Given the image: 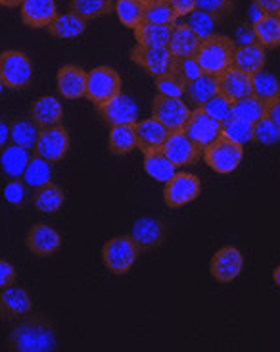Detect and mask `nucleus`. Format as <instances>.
<instances>
[{"instance_id": "ddd939ff", "label": "nucleus", "mask_w": 280, "mask_h": 352, "mask_svg": "<svg viewBox=\"0 0 280 352\" xmlns=\"http://www.w3.org/2000/svg\"><path fill=\"white\" fill-rule=\"evenodd\" d=\"M244 256L236 247L219 248L209 262V272L219 283H233L242 274Z\"/></svg>"}, {"instance_id": "393cba45", "label": "nucleus", "mask_w": 280, "mask_h": 352, "mask_svg": "<svg viewBox=\"0 0 280 352\" xmlns=\"http://www.w3.org/2000/svg\"><path fill=\"white\" fill-rule=\"evenodd\" d=\"M29 160H31L29 148L12 144V146H4L2 148V154H0V168H2V172L6 173L10 179H21L25 168H27Z\"/></svg>"}, {"instance_id": "72a5a7b5", "label": "nucleus", "mask_w": 280, "mask_h": 352, "mask_svg": "<svg viewBox=\"0 0 280 352\" xmlns=\"http://www.w3.org/2000/svg\"><path fill=\"white\" fill-rule=\"evenodd\" d=\"M169 37H171L169 25H156V23L142 21L139 28L135 29L137 45H142V47H167Z\"/></svg>"}, {"instance_id": "473e14b6", "label": "nucleus", "mask_w": 280, "mask_h": 352, "mask_svg": "<svg viewBox=\"0 0 280 352\" xmlns=\"http://www.w3.org/2000/svg\"><path fill=\"white\" fill-rule=\"evenodd\" d=\"M144 10H146L144 0H117L113 4V12L117 14L119 23L132 31L144 21Z\"/></svg>"}, {"instance_id": "7ed1b4c3", "label": "nucleus", "mask_w": 280, "mask_h": 352, "mask_svg": "<svg viewBox=\"0 0 280 352\" xmlns=\"http://www.w3.org/2000/svg\"><path fill=\"white\" fill-rule=\"evenodd\" d=\"M121 93V77L110 66H96L86 74V98L96 108Z\"/></svg>"}, {"instance_id": "f704fd0d", "label": "nucleus", "mask_w": 280, "mask_h": 352, "mask_svg": "<svg viewBox=\"0 0 280 352\" xmlns=\"http://www.w3.org/2000/svg\"><path fill=\"white\" fill-rule=\"evenodd\" d=\"M252 95L261 98L263 102H271L280 96V81L279 77L272 76L271 72H257L252 76Z\"/></svg>"}, {"instance_id": "dca6fc26", "label": "nucleus", "mask_w": 280, "mask_h": 352, "mask_svg": "<svg viewBox=\"0 0 280 352\" xmlns=\"http://www.w3.org/2000/svg\"><path fill=\"white\" fill-rule=\"evenodd\" d=\"M25 245H27L31 254H35L38 258H48L60 250V247H62V235L54 228L47 226V223H37V226H33L27 231Z\"/></svg>"}, {"instance_id": "a19ab883", "label": "nucleus", "mask_w": 280, "mask_h": 352, "mask_svg": "<svg viewBox=\"0 0 280 352\" xmlns=\"http://www.w3.org/2000/svg\"><path fill=\"white\" fill-rule=\"evenodd\" d=\"M219 23V19L211 16V14H207L204 10H192L190 14H188V25L190 29L196 33L200 38H206L209 35H213L215 25Z\"/></svg>"}, {"instance_id": "5fc2aeb1", "label": "nucleus", "mask_w": 280, "mask_h": 352, "mask_svg": "<svg viewBox=\"0 0 280 352\" xmlns=\"http://www.w3.org/2000/svg\"><path fill=\"white\" fill-rule=\"evenodd\" d=\"M21 2L23 0H0V4L6 8H18V6H21Z\"/></svg>"}, {"instance_id": "39448f33", "label": "nucleus", "mask_w": 280, "mask_h": 352, "mask_svg": "<svg viewBox=\"0 0 280 352\" xmlns=\"http://www.w3.org/2000/svg\"><path fill=\"white\" fill-rule=\"evenodd\" d=\"M140 250L132 243V239L127 235L110 239L102 247V262L106 270H110L113 276H125L132 264L137 262Z\"/></svg>"}, {"instance_id": "f03ea898", "label": "nucleus", "mask_w": 280, "mask_h": 352, "mask_svg": "<svg viewBox=\"0 0 280 352\" xmlns=\"http://www.w3.org/2000/svg\"><path fill=\"white\" fill-rule=\"evenodd\" d=\"M234 50H236L234 38L213 33L209 37L202 38L194 58H196V62L200 64L204 74L219 77L229 67H233Z\"/></svg>"}, {"instance_id": "6e6d98bb", "label": "nucleus", "mask_w": 280, "mask_h": 352, "mask_svg": "<svg viewBox=\"0 0 280 352\" xmlns=\"http://www.w3.org/2000/svg\"><path fill=\"white\" fill-rule=\"evenodd\" d=\"M272 281H275V285L280 289V266H277L272 270Z\"/></svg>"}, {"instance_id": "7c9ffc66", "label": "nucleus", "mask_w": 280, "mask_h": 352, "mask_svg": "<svg viewBox=\"0 0 280 352\" xmlns=\"http://www.w3.org/2000/svg\"><path fill=\"white\" fill-rule=\"evenodd\" d=\"M144 172L148 177H152L154 181H159V183H167L173 175H175V166L169 162L167 156L161 153V151H150V153H144Z\"/></svg>"}, {"instance_id": "c756f323", "label": "nucleus", "mask_w": 280, "mask_h": 352, "mask_svg": "<svg viewBox=\"0 0 280 352\" xmlns=\"http://www.w3.org/2000/svg\"><path fill=\"white\" fill-rule=\"evenodd\" d=\"M64 202H66V192L52 181L35 190V197H33L35 208L43 214H56L58 210L64 206Z\"/></svg>"}, {"instance_id": "603ef678", "label": "nucleus", "mask_w": 280, "mask_h": 352, "mask_svg": "<svg viewBox=\"0 0 280 352\" xmlns=\"http://www.w3.org/2000/svg\"><path fill=\"white\" fill-rule=\"evenodd\" d=\"M265 116H267L271 122H275V124L279 125L280 129V96L279 98H275V100H271V102H267V112H265Z\"/></svg>"}, {"instance_id": "b1692460", "label": "nucleus", "mask_w": 280, "mask_h": 352, "mask_svg": "<svg viewBox=\"0 0 280 352\" xmlns=\"http://www.w3.org/2000/svg\"><path fill=\"white\" fill-rule=\"evenodd\" d=\"M29 118L43 129V127H52V125L62 124L64 118V106L54 96H40L33 106L29 108Z\"/></svg>"}, {"instance_id": "4be33fe9", "label": "nucleus", "mask_w": 280, "mask_h": 352, "mask_svg": "<svg viewBox=\"0 0 280 352\" xmlns=\"http://www.w3.org/2000/svg\"><path fill=\"white\" fill-rule=\"evenodd\" d=\"M267 64V48H263L257 41L236 47L233 56V67L240 69L248 76H253L257 72H261Z\"/></svg>"}, {"instance_id": "2eb2a0df", "label": "nucleus", "mask_w": 280, "mask_h": 352, "mask_svg": "<svg viewBox=\"0 0 280 352\" xmlns=\"http://www.w3.org/2000/svg\"><path fill=\"white\" fill-rule=\"evenodd\" d=\"M98 112L102 120L110 125H125L137 124L139 122V106L132 100V96L119 93L108 100L106 104L98 106Z\"/></svg>"}, {"instance_id": "0eeeda50", "label": "nucleus", "mask_w": 280, "mask_h": 352, "mask_svg": "<svg viewBox=\"0 0 280 352\" xmlns=\"http://www.w3.org/2000/svg\"><path fill=\"white\" fill-rule=\"evenodd\" d=\"M190 108L180 96L156 95L152 100V118L163 124L169 131H183L190 118Z\"/></svg>"}, {"instance_id": "9d476101", "label": "nucleus", "mask_w": 280, "mask_h": 352, "mask_svg": "<svg viewBox=\"0 0 280 352\" xmlns=\"http://www.w3.org/2000/svg\"><path fill=\"white\" fill-rule=\"evenodd\" d=\"M159 151L167 156V160L175 168L194 166L204 154V151L200 146H196L188 139V135L185 131H169L167 139H165V143Z\"/></svg>"}, {"instance_id": "f257e3e1", "label": "nucleus", "mask_w": 280, "mask_h": 352, "mask_svg": "<svg viewBox=\"0 0 280 352\" xmlns=\"http://www.w3.org/2000/svg\"><path fill=\"white\" fill-rule=\"evenodd\" d=\"M8 349L14 352H50L56 349V333L45 318L25 316V320L10 331Z\"/></svg>"}, {"instance_id": "2f4dec72", "label": "nucleus", "mask_w": 280, "mask_h": 352, "mask_svg": "<svg viewBox=\"0 0 280 352\" xmlns=\"http://www.w3.org/2000/svg\"><path fill=\"white\" fill-rule=\"evenodd\" d=\"M267 112V104L263 102L261 98L257 96H244L240 100H234L231 104V116L242 120V122H248V124H255L259 122L263 116Z\"/></svg>"}, {"instance_id": "6ab92c4d", "label": "nucleus", "mask_w": 280, "mask_h": 352, "mask_svg": "<svg viewBox=\"0 0 280 352\" xmlns=\"http://www.w3.org/2000/svg\"><path fill=\"white\" fill-rule=\"evenodd\" d=\"M217 87H219V93L233 104L234 100L252 95V76L244 74L236 67H229L217 77Z\"/></svg>"}, {"instance_id": "4c0bfd02", "label": "nucleus", "mask_w": 280, "mask_h": 352, "mask_svg": "<svg viewBox=\"0 0 280 352\" xmlns=\"http://www.w3.org/2000/svg\"><path fill=\"white\" fill-rule=\"evenodd\" d=\"M71 12L86 21L112 14L113 0H71Z\"/></svg>"}, {"instance_id": "4468645a", "label": "nucleus", "mask_w": 280, "mask_h": 352, "mask_svg": "<svg viewBox=\"0 0 280 352\" xmlns=\"http://www.w3.org/2000/svg\"><path fill=\"white\" fill-rule=\"evenodd\" d=\"M33 300L23 287L10 285L0 289V320H21L31 314Z\"/></svg>"}, {"instance_id": "e433bc0d", "label": "nucleus", "mask_w": 280, "mask_h": 352, "mask_svg": "<svg viewBox=\"0 0 280 352\" xmlns=\"http://www.w3.org/2000/svg\"><path fill=\"white\" fill-rule=\"evenodd\" d=\"M38 133H40V127L31 118L10 124V141L12 144H18L23 148H35Z\"/></svg>"}, {"instance_id": "c9c22d12", "label": "nucleus", "mask_w": 280, "mask_h": 352, "mask_svg": "<svg viewBox=\"0 0 280 352\" xmlns=\"http://www.w3.org/2000/svg\"><path fill=\"white\" fill-rule=\"evenodd\" d=\"M23 183L31 187V189H40L43 185H47L52 179V170H50V162H47L45 158H40V156H31V160H29L27 168H25V172H23Z\"/></svg>"}, {"instance_id": "bb28decb", "label": "nucleus", "mask_w": 280, "mask_h": 352, "mask_svg": "<svg viewBox=\"0 0 280 352\" xmlns=\"http://www.w3.org/2000/svg\"><path fill=\"white\" fill-rule=\"evenodd\" d=\"M219 93V87H217V77L207 76L202 74L196 77L194 81H190L185 89V96H187L188 104L194 106V108H202L206 104L207 100Z\"/></svg>"}, {"instance_id": "4d7b16f0", "label": "nucleus", "mask_w": 280, "mask_h": 352, "mask_svg": "<svg viewBox=\"0 0 280 352\" xmlns=\"http://www.w3.org/2000/svg\"><path fill=\"white\" fill-rule=\"evenodd\" d=\"M4 87H6V85H4V81L0 79V95H2V91H4Z\"/></svg>"}, {"instance_id": "09e8293b", "label": "nucleus", "mask_w": 280, "mask_h": 352, "mask_svg": "<svg viewBox=\"0 0 280 352\" xmlns=\"http://www.w3.org/2000/svg\"><path fill=\"white\" fill-rule=\"evenodd\" d=\"M16 279H18L16 266L10 264L8 260H2V258H0V289H6V287L14 285Z\"/></svg>"}, {"instance_id": "de8ad7c7", "label": "nucleus", "mask_w": 280, "mask_h": 352, "mask_svg": "<svg viewBox=\"0 0 280 352\" xmlns=\"http://www.w3.org/2000/svg\"><path fill=\"white\" fill-rule=\"evenodd\" d=\"M4 200L16 206V208H21L25 204V199H27V192H25V183H21L19 179H10L4 187Z\"/></svg>"}, {"instance_id": "3c124183", "label": "nucleus", "mask_w": 280, "mask_h": 352, "mask_svg": "<svg viewBox=\"0 0 280 352\" xmlns=\"http://www.w3.org/2000/svg\"><path fill=\"white\" fill-rule=\"evenodd\" d=\"M167 2L173 6V10L177 12L178 18L188 16L192 10H196V0H167Z\"/></svg>"}, {"instance_id": "8fccbe9b", "label": "nucleus", "mask_w": 280, "mask_h": 352, "mask_svg": "<svg viewBox=\"0 0 280 352\" xmlns=\"http://www.w3.org/2000/svg\"><path fill=\"white\" fill-rule=\"evenodd\" d=\"M253 6L265 16H280V0H252Z\"/></svg>"}, {"instance_id": "9b49d317", "label": "nucleus", "mask_w": 280, "mask_h": 352, "mask_svg": "<svg viewBox=\"0 0 280 352\" xmlns=\"http://www.w3.org/2000/svg\"><path fill=\"white\" fill-rule=\"evenodd\" d=\"M131 60L140 66L146 74H150L152 77H161L171 72L173 67V62H175V56L169 52L167 47H142V45H137V47L131 48Z\"/></svg>"}, {"instance_id": "864d4df0", "label": "nucleus", "mask_w": 280, "mask_h": 352, "mask_svg": "<svg viewBox=\"0 0 280 352\" xmlns=\"http://www.w3.org/2000/svg\"><path fill=\"white\" fill-rule=\"evenodd\" d=\"M10 141V125L4 122V120H0V148H4Z\"/></svg>"}, {"instance_id": "f8f14e48", "label": "nucleus", "mask_w": 280, "mask_h": 352, "mask_svg": "<svg viewBox=\"0 0 280 352\" xmlns=\"http://www.w3.org/2000/svg\"><path fill=\"white\" fill-rule=\"evenodd\" d=\"M183 131L188 135V139L192 143L204 151L206 146H209L213 141H217L221 137V122L206 114L202 108H194L190 112V118H188Z\"/></svg>"}, {"instance_id": "a18cd8bd", "label": "nucleus", "mask_w": 280, "mask_h": 352, "mask_svg": "<svg viewBox=\"0 0 280 352\" xmlns=\"http://www.w3.org/2000/svg\"><path fill=\"white\" fill-rule=\"evenodd\" d=\"M202 110L211 116V118H215V120L224 122L231 116V100H226L221 93H217V95L207 100L206 104L202 106Z\"/></svg>"}, {"instance_id": "ea45409f", "label": "nucleus", "mask_w": 280, "mask_h": 352, "mask_svg": "<svg viewBox=\"0 0 280 352\" xmlns=\"http://www.w3.org/2000/svg\"><path fill=\"white\" fill-rule=\"evenodd\" d=\"M177 12L169 4L167 0L163 2H154V4H146L144 10V21L148 23H156V25H169L173 28L177 23Z\"/></svg>"}, {"instance_id": "c85d7f7f", "label": "nucleus", "mask_w": 280, "mask_h": 352, "mask_svg": "<svg viewBox=\"0 0 280 352\" xmlns=\"http://www.w3.org/2000/svg\"><path fill=\"white\" fill-rule=\"evenodd\" d=\"M108 146L113 156H125L131 154L137 148V131L135 124L112 125L110 137H108Z\"/></svg>"}, {"instance_id": "1a4fd4ad", "label": "nucleus", "mask_w": 280, "mask_h": 352, "mask_svg": "<svg viewBox=\"0 0 280 352\" xmlns=\"http://www.w3.org/2000/svg\"><path fill=\"white\" fill-rule=\"evenodd\" d=\"M69 143H71L69 131L62 124L43 127L35 143V154L50 164L62 162L69 151Z\"/></svg>"}, {"instance_id": "a878e982", "label": "nucleus", "mask_w": 280, "mask_h": 352, "mask_svg": "<svg viewBox=\"0 0 280 352\" xmlns=\"http://www.w3.org/2000/svg\"><path fill=\"white\" fill-rule=\"evenodd\" d=\"M48 33L56 38H77L86 31V19L77 16L75 12L56 14V18L48 23Z\"/></svg>"}, {"instance_id": "58836bf2", "label": "nucleus", "mask_w": 280, "mask_h": 352, "mask_svg": "<svg viewBox=\"0 0 280 352\" xmlns=\"http://www.w3.org/2000/svg\"><path fill=\"white\" fill-rule=\"evenodd\" d=\"M221 135L234 143L250 144L253 143V125L242 122L234 116H229L224 122H221Z\"/></svg>"}, {"instance_id": "20e7f679", "label": "nucleus", "mask_w": 280, "mask_h": 352, "mask_svg": "<svg viewBox=\"0 0 280 352\" xmlns=\"http://www.w3.org/2000/svg\"><path fill=\"white\" fill-rule=\"evenodd\" d=\"M204 162L213 170V172L221 173V175H229L233 173L244 158V144L234 143L226 137H219L217 141L204 148Z\"/></svg>"}, {"instance_id": "423d86ee", "label": "nucleus", "mask_w": 280, "mask_h": 352, "mask_svg": "<svg viewBox=\"0 0 280 352\" xmlns=\"http://www.w3.org/2000/svg\"><path fill=\"white\" fill-rule=\"evenodd\" d=\"M0 79L8 89H25L33 81V62L21 50H4L0 54Z\"/></svg>"}, {"instance_id": "412c9836", "label": "nucleus", "mask_w": 280, "mask_h": 352, "mask_svg": "<svg viewBox=\"0 0 280 352\" xmlns=\"http://www.w3.org/2000/svg\"><path fill=\"white\" fill-rule=\"evenodd\" d=\"M135 131H137V148H140L142 153L159 151L169 135L167 127L159 124L156 118H146L137 122Z\"/></svg>"}, {"instance_id": "a211bd4d", "label": "nucleus", "mask_w": 280, "mask_h": 352, "mask_svg": "<svg viewBox=\"0 0 280 352\" xmlns=\"http://www.w3.org/2000/svg\"><path fill=\"white\" fill-rule=\"evenodd\" d=\"M58 93L67 100H79L86 95V72L81 66L66 64L56 74Z\"/></svg>"}, {"instance_id": "cd10ccee", "label": "nucleus", "mask_w": 280, "mask_h": 352, "mask_svg": "<svg viewBox=\"0 0 280 352\" xmlns=\"http://www.w3.org/2000/svg\"><path fill=\"white\" fill-rule=\"evenodd\" d=\"M253 37L263 48H280V16H265L253 21Z\"/></svg>"}, {"instance_id": "49530a36", "label": "nucleus", "mask_w": 280, "mask_h": 352, "mask_svg": "<svg viewBox=\"0 0 280 352\" xmlns=\"http://www.w3.org/2000/svg\"><path fill=\"white\" fill-rule=\"evenodd\" d=\"M196 8L204 10L217 19H223L234 10V0H196Z\"/></svg>"}, {"instance_id": "f3484780", "label": "nucleus", "mask_w": 280, "mask_h": 352, "mask_svg": "<svg viewBox=\"0 0 280 352\" xmlns=\"http://www.w3.org/2000/svg\"><path fill=\"white\" fill-rule=\"evenodd\" d=\"M165 223L161 219L156 218H142L132 226L129 237L132 239V243L137 245L140 252H148L152 248L159 247L165 239Z\"/></svg>"}, {"instance_id": "5701e85b", "label": "nucleus", "mask_w": 280, "mask_h": 352, "mask_svg": "<svg viewBox=\"0 0 280 352\" xmlns=\"http://www.w3.org/2000/svg\"><path fill=\"white\" fill-rule=\"evenodd\" d=\"M202 38L190 29L188 23H175L171 28V37H169L167 48L175 58L196 56Z\"/></svg>"}, {"instance_id": "37998d69", "label": "nucleus", "mask_w": 280, "mask_h": 352, "mask_svg": "<svg viewBox=\"0 0 280 352\" xmlns=\"http://www.w3.org/2000/svg\"><path fill=\"white\" fill-rule=\"evenodd\" d=\"M171 72L175 74V76L188 85L190 81H194L196 77H200L204 72H202V67L196 62V58L194 56H188V58H175V62H173V67H171Z\"/></svg>"}, {"instance_id": "13d9d810", "label": "nucleus", "mask_w": 280, "mask_h": 352, "mask_svg": "<svg viewBox=\"0 0 280 352\" xmlns=\"http://www.w3.org/2000/svg\"><path fill=\"white\" fill-rule=\"evenodd\" d=\"M146 4H154V2H163V0H144Z\"/></svg>"}, {"instance_id": "6e6552de", "label": "nucleus", "mask_w": 280, "mask_h": 352, "mask_svg": "<svg viewBox=\"0 0 280 352\" xmlns=\"http://www.w3.org/2000/svg\"><path fill=\"white\" fill-rule=\"evenodd\" d=\"M202 192V181L194 173L180 172L175 173L171 179L165 183L163 190V200L169 208H183L200 197Z\"/></svg>"}, {"instance_id": "c03bdc74", "label": "nucleus", "mask_w": 280, "mask_h": 352, "mask_svg": "<svg viewBox=\"0 0 280 352\" xmlns=\"http://www.w3.org/2000/svg\"><path fill=\"white\" fill-rule=\"evenodd\" d=\"M156 87H158V93L159 95H165V96H185V89L187 85L178 79L173 72H169L165 76H161L156 79Z\"/></svg>"}, {"instance_id": "aec40b11", "label": "nucleus", "mask_w": 280, "mask_h": 352, "mask_svg": "<svg viewBox=\"0 0 280 352\" xmlns=\"http://www.w3.org/2000/svg\"><path fill=\"white\" fill-rule=\"evenodd\" d=\"M21 21L33 29L48 28V23L56 18V0H23L21 6Z\"/></svg>"}, {"instance_id": "79ce46f5", "label": "nucleus", "mask_w": 280, "mask_h": 352, "mask_svg": "<svg viewBox=\"0 0 280 352\" xmlns=\"http://www.w3.org/2000/svg\"><path fill=\"white\" fill-rule=\"evenodd\" d=\"M280 141L279 125L271 122L267 116H263L259 122L253 124V143L277 144Z\"/></svg>"}]
</instances>
